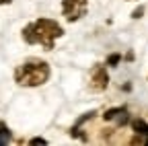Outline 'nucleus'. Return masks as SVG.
<instances>
[{
	"label": "nucleus",
	"mask_w": 148,
	"mask_h": 146,
	"mask_svg": "<svg viewBox=\"0 0 148 146\" xmlns=\"http://www.w3.org/2000/svg\"><path fill=\"white\" fill-rule=\"evenodd\" d=\"M10 2V0H0V4H8Z\"/></svg>",
	"instance_id": "11"
},
{
	"label": "nucleus",
	"mask_w": 148,
	"mask_h": 146,
	"mask_svg": "<svg viewBox=\"0 0 148 146\" xmlns=\"http://www.w3.org/2000/svg\"><path fill=\"white\" fill-rule=\"evenodd\" d=\"M86 6H88V0H64L62 2V12L72 23V21H78V19H82L86 14Z\"/></svg>",
	"instance_id": "3"
},
{
	"label": "nucleus",
	"mask_w": 148,
	"mask_h": 146,
	"mask_svg": "<svg viewBox=\"0 0 148 146\" xmlns=\"http://www.w3.org/2000/svg\"><path fill=\"white\" fill-rule=\"evenodd\" d=\"M49 64L39 60V58H31L27 62H23L21 66H16L14 70V80L21 86H39L45 84L49 80Z\"/></svg>",
	"instance_id": "2"
},
{
	"label": "nucleus",
	"mask_w": 148,
	"mask_h": 146,
	"mask_svg": "<svg viewBox=\"0 0 148 146\" xmlns=\"http://www.w3.org/2000/svg\"><path fill=\"white\" fill-rule=\"evenodd\" d=\"M119 60H121V56H119V53H113V56H109V60H107V62H109L111 66H115Z\"/></svg>",
	"instance_id": "8"
},
{
	"label": "nucleus",
	"mask_w": 148,
	"mask_h": 146,
	"mask_svg": "<svg viewBox=\"0 0 148 146\" xmlns=\"http://www.w3.org/2000/svg\"><path fill=\"white\" fill-rule=\"evenodd\" d=\"M29 144H47V142H45L43 138H33V140H31Z\"/></svg>",
	"instance_id": "10"
},
{
	"label": "nucleus",
	"mask_w": 148,
	"mask_h": 146,
	"mask_svg": "<svg viewBox=\"0 0 148 146\" xmlns=\"http://www.w3.org/2000/svg\"><path fill=\"white\" fill-rule=\"evenodd\" d=\"M142 12H144V8H136V10L132 12V16H134V19H140V16H142Z\"/></svg>",
	"instance_id": "9"
},
{
	"label": "nucleus",
	"mask_w": 148,
	"mask_h": 146,
	"mask_svg": "<svg viewBox=\"0 0 148 146\" xmlns=\"http://www.w3.org/2000/svg\"><path fill=\"white\" fill-rule=\"evenodd\" d=\"M146 144H148V138H146Z\"/></svg>",
	"instance_id": "12"
},
{
	"label": "nucleus",
	"mask_w": 148,
	"mask_h": 146,
	"mask_svg": "<svg viewBox=\"0 0 148 146\" xmlns=\"http://www.w3.org/2000/svg\"><path fill=\"white\" fill-rule=\"evenodd\" d=\"M64 35L60 23L51 19H37L23 29V39L31 45H43L45 49H53V41Z\"/></svg>",
	"instance_id": "1"
},
{
	"label": "nucleus",
	"mask_w": 148,
	"mask_h": 146,
	"mask_svg": "<svg viewBox=\"0 0 148 146\" xmlns=\"http://www.w3.org/2000/svg\"><path fill=\"white\" fill-rule=\"evenodd\" d=\"M10 140H12V134L8 130V125L4 121H0V146H6Z\"/></svg>",
	"instance_id": "7"
},
{
	"label": "nucleus",
	"mask_w": 148,
	"mask_h": 146,
	"mask_svg": "<svg viewBox=\"0 0 148 146\" xmlns=\"http://www.w3.org/2000/svg\"><path fill=\"white\" fill-rule=\"evenodd\" d=\"M103 117H105V119H117V125H125V123L130 121V117H127V109H125V107L107 109Z\"/></svg>",
	"instance_id": "5"
},
{
	"label": "nucleus",
	"mask_w": 148,
	"mask_h": 146,
	"mask_svg": "<svg viewBox=\"0 0 148 146\" xmlns=\"http://www.w3.org/2000/svg\"><path fill=\"white\" fill-rule=\"evenodd\" d=\"M109 84V74H107V70L103 66H95L90 72V90H95V93H99V90H105Z\"/></svg>",
	"instance_id": "4"
},
{
	"label": "nucleus",
	"mask_w": 148,
	"mask_h": 146,
	"mask_svg": "<svg viewBox=\"0 0 148 146\" xmlns=\"http://www.w3.org/2000/svg\"><path fill=\"white\" fill-rule=\"evenodd\" d=\"M132 127H134V132L140 134V136H148V123L142 119V117H136L132 121Z\"/></svg>",
	"instance_id": "6"
}]
</instances>
